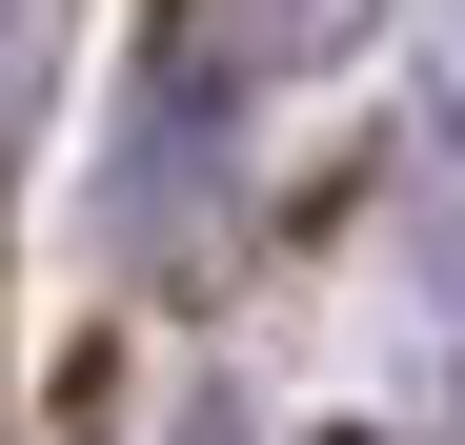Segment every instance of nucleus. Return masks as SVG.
Returning a JSON list of instances; mask_svg holds the SVG:
<instances>
[{"mask_svg": "<svg viewBox=\"0 0 465 445\" xmlns=\"http://www.w3.org/2000/svg\"><path fill=\"white\" fill-rule=\"evenodd\" d=\"M344 21H364V0H183V21H163V102H183V122H223L243 82H283V61H324Z\"/></svg>", "mask_w": 465, "mask_h": 445, "instance_id": "f257e3e1", "label": "nucleus"}, {"mask_svg": "<svg viewBox=\"0 0 465 445\" xmlns=\"http://www.w3.org/2000/svg\"><path fill=\"white\" fill-rule=\"evenodd\" d=\"M163 445H243V405H183V425H163Z\"/></svg>", "mask_w": 465, "mask_h": 445, "instance_id": "f03ea898", "label": "nucleus"}, {"mask_svg": "<svg viewBox=\"0 0 465 445\" xmlns=\"http://www.w3.org/2000/svg\"><path fill=\"white\" fill-rule=\"evenodd\" d=\"M445 122H465V21H445Z\"/></svg>", "mask_w": 465, "mask_h": 445, "instance_id": "7ed1b4c3", "label": "nucleus"}, {"mask_svg": "<svg viewBox=\"0 0 465 445\" xmlns=\"http://www.w3.org/2000/svg\"><path fill=\"white\" fill-rule=\"evenodd\" d=\"M0 21H21V0H0Z\"/></svg>", "mask_w": 465, "mask_h": 445, "instance_id": "20e7f679", "label": "nucleus"}]
</instances>
